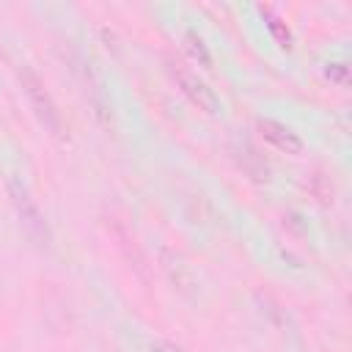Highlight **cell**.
<instances>
[{"label": "cell", "instance_id": "obj_1", "mask_svg": "<svg viewBox=\"0 0 352 352\" xmlns=\"http://www.w3.org/2000/svg\"><path fill=\"white\" fill-rule=\"evenodd\" d=\"M6 190H8V198H11L14 209H16V217L22 223V231L28 234V239L47 250L52 245V231H50V226L44 220V212L38 209L36 198L30 195L28 184L22 179H16V176H6Z\"/></svg>", "mask_w": 352, "mask_h": 352}, {"label": "cell", "instance_id": "obj_2", "mask_svg": "<svg viewBox=\"0 0 352 352\" xmlns=\"http://www.w3.org/2000/svg\"><path fill=\"white\" fill-rule=\"evenodd\" d=\"M16 77H19V82H22V91H25L28 102H30V110H33L36 118L44 124V129H47L50 135H55V138H63V135H66V124H63V116H60V110H58L52 94L47 91L44 80H41L30 66H22V69L16 72Z\"/></svg>", "mask_w": 352, "mask_h": 352}, {"label": "cell", "instance_id": "obj_3", "mask_svg": "<svg viewBox=\"0 0 352 352\" xmlns=\"http://www.w3.org/2000/svg\"><path fill=\"white\" fill-rule=\"evenodd\" d=\"M168 72H170V77L176 80V85L182 88V94H184L198 110H204V113H209V116L220 113V96H217L214 88H212L206 80H201L187 63H182V60H168Z\"/></svg>", "mask_w": 352, "mask_h": 352}, {"label": "cell", "instance_id": "obj_4", "mask_svg": "<svg viewBox=\"0 0 352 352\" xmlns=\"http://www.w3.org/2000/svg\"><path fill=\"white\" fill-rule=\"evenodd\" d=\"M256 126H258L261 138H264L270 146H275L278 151H283V154H302L305 143H302V138H300L289 124L275 121V118H258Z\"/></svg>", "mask_w": 352, "mask_h": 352}, {"label": "cell", "instance_id": "obj_5", "mask_svg": "<svg viewBox=\"0 0 352 352\" xmlns=\"http://www.w3.org/2000/svg\"><path fill=\"white\" fill-rule=\"evenodd\" d=\"M236 162H239V168L250 176V179H256V182H270V168H267V162L248 146V143H242L239 148H236Z\"/></svg>", "mask_w": 352, "mask_h": 352}, {"label": "cell", "instance_id": "obj_6", "mask_svg": "<svg viewBox=\"0 0 352 352\" xmlns=\"http://www.w3.org/2000/svg\"><path fill=\"white\" fill-rule=\"evenodd\" d=\"M182 41H184V50L190 52V58H192V60H198L204 69H212V55H209V50H206V44H204V38L198 36V30L187 28Z\"/></svg>", "mask_w": 352, "mask_h": 352}, {"label": "cell", "instance_id": "obj_7", "mask_svg": "<svg viewBox=\"0 0 352 352\" xmlns=\"http://www.w3.org/2000/svg\"><path fill=\"white\" fill-rule=\"evenodd\" d=\"M261 14L267 16V28H270V33L278 38V44L280 47H292V33H289V28H286V22L280 19V16H275L270 8H264L261 6Z\"/></svg>", "mask_w": 352, "mask_h": 352}, {"label": "cell", "instance_id": "obj_8", "mask_svg": "<svg viewBox=\"0 0 352 352\" xmlns=\"http://www.w3.org/2000/svg\"><path fill=\"white\" fill-rule=\"evenodd\" d=\"M324 77L336 85H349V66L344 60H327L324 66Z\"/></svg>", "mask_w": 352, "mask_h": 352}, {"label": "cell", "instance_id": "obj_9", "mask_svg": "<svg viewBox=\"0 0 352 352\" xmlns=\"http://www.w3.org/2000/svg\"><path fill=\"white\" fill-rule=\"evenodd\" d=\"M151 352H187V349H182L179 344H173V341H154L151 344Z\"/></svg>", "mask_w": 352, "mask_h": 352}]
</instances>
